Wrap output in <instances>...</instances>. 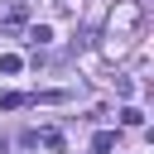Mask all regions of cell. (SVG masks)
I'll return each instance as SVG.
<instances>
[{"label": "cell", "mask_w": 154, "mask_h": 154, "mask_svg": "<svg viewBox=\"0 0 154 154\" xmlns=\"http://www.w3.org/2000/svg\"><path fill=\"white\" fill-rule=\"evenodd\" d=\"M144 34V5L140 0H125V5H116V14H111V48H120V43H130V38H140Z\"/></svg>", "instance_id": "1"}, {"label": "cell", "mask_w": 154, "mask_h": 154, "mask_svg": "<svg viewBox=\"0 0 154 154\" xmlns=\"http://www.w3.org/2000/svg\"><path fill=\"white\" fill-rule=\"evenodd\" d=\"M111 149H116V130H101L91 140V154H111Z\"/></svg>", "instance_id": "5"}, {"label": "cell", "mask_w": 154, "mask_h": 154, "mask_svg": "<svg viewBox=\"0 0 154 154\" xmlns=\"http://www.w3.org/2000/svg\"><path fill=\"white\" fill-rule=\"evenodd\" d=\"M19 67H24V58H19V53H0V72H5V77H14Z\"/></svg>", "instance_id": "6"}, {"label": "cell", "mask_w": 154, "mask_h": 154, "mask_svg": "<svg viewBox=\"0 0 154 154\" xmlns=\"http://www.w3.org/2000/svg\"><path fill=\"white\" fill-rule=\"evenodd\" d=\"M34 140H38L43 149H53V154H63V130H53V125H48V130H38Z\"/></svg>", "instance_id": "3"}, {"label": "cell", "mask_w": 154, "mask_h": 154, "mask_svg": "<svg viewBox=\"0 0 154 154\" xmlns=\"http://www.w3.org/2000/svg\"><path fill=\"white\" fill-rule=\"evenodd\" d=\"M0 106H5V111H19V106H29V96H24V91H5Z\"/></svg>", "instance_id": "7"}, {"label": "cell", "mask_w": 154, "mask_h": 154, "mask_svg": "<svg viewBox=\"0 0 154 154\" xmlns=\"http://www.w3.org/2000/svg\"><path fill=\"white\" fill-rule=\"evenodd\" d=\"M120 120L135 130V125H144V111H140V106H125V111H120Z\"/></svg>", "instance_id": "8"}, {"label": "cell", "mask_w": 154, "mask_h": 154, "mask_svg": "<svg viewBox=\"0 0 154 154\" xmlns=\"http://www.w3.org/2000/svg\"><path fill=\"white\" fill-rule=\"evenodd\" d=\"M24 24H29V5H24V0H14V5H0V29L19 34Z\"/></svg>", "instance_id": "2"}, {"label": "cell", "mask_w": 154, "mask_h": 154, "mask_svg": "<svg viewBox=\"0 0 154 154\" xmlns=\"http://www.w3.org/2000/svg\"><path fill=\"white\" fill-rule=\"evenodd\" d=\"M24 38H29L34 48H48V43H53V29H48V24H34V29L24 34Z\"/></svg>", "instance_id": "4"}]
</instances>
